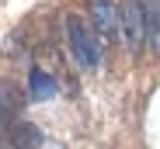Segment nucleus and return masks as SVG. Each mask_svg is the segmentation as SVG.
<instances>
[{"label": "nucleus", "mask_w": 160, "mask_h": 149, "mask_svg": "<svg viewBox=\"0 0 160 149\" xmlns=\"http://www.w3.org/2000/svg\"><path fill=\"white\" fill-rule=\"evenodd\" d=\"M18 108H21V94H18L14 83L4 80V83H0V118H7V121H11V118L18 114Z\"/></svg>", "instance_id": "423d86ee"}, {"label": "nucleus", "mask_w": 160, "mask_h": 149, "mask_svg": "<svg viewBox=\"0 0 160 149\" xmlns=\"http://www.w3.org/2000/svg\"><path fill=\"white\" fill-rule=\"evenodd\" d=\"M7 139H11V121H7V118H0V149H4Z\"/></svg>", "instance_id": "6e6552de"}, {"label": "nucleus", "mask_w": 160, "mask_h": 149, "mask_svg": "<svg viewBox=\"0 0 160 149\" xmlns=\"http://www.w3.org/2000/svg\"><path fill=\"white\" fill-rule=\"evenodd\" d=\"M146 7V35L153 42V52H160V0H143Z\"/></svg>", "instance_id": "0eeeda50"}, {"label": "nucleus", "mask_w": 160, "mask_h": 149, "mask_svg": "<svg viewBox=\"0 0 160 149\" xmlns=\"http://www.w3.org/2000/svg\"><path fill=\"white\" fill-rule=\"evenodd\" d=\"M11 146L14 149H42V132L32 121H18V125H11Z\"/></svg>", "instance_id": "20e7f679"}, {"label": "nucleus", "mask_w": 160, "mask_h": 149, "mask_svg": "<svg viewBox=\"0 0 160 149\" xmlns=\"http://www.w3.org/2000/svg\"><path fill=\"white\" fill-rule=\"evenodd\" d=\"M87 11H91V24L101 38H115L122 28V11L115 7V0H87Z\"/></svg>", "instance_id": "7ed1b4c3"}, {"label": "nucleus", "mask_w": 160, "mask_h": 149, "mask_svg": "<svg viewBox=\"0 0 160 149\" xmlns=\"http://www.w3.org/2000/svg\"><path fill=\"white\" fill-rule=\"evenodd\" d=\"M122 35H125V45L136 52V49L146 42V7L143 0H122Z\"/></svg>", "instance_id": "f03ea898"}, {"label": "nucleus", "mask_w": 160, "mask_h": 149, "mask_svg": "<svg viewBox=\"0 0 160 149\" xmlns=\"http://www.w3.org/2000/svg\"><path fill=\"white\" fill-rule=\"evenodd\" d=\"M28 87H32V101H52V97H56V90H59L56 80H52L45 69H32Z\"/></svg>", "instance_id": "39448f33"}, {"label": "nucleus", "mask_w": 160, "mask_h": 149, "mask_svg": "<svg viewBox=\"0 0 160 149\" xmlns=\"http://www.w3.org/2000/svg\"><path fill=\"white\" fill-rule=\"evenodd\" d=\"M66 38H70V52L77 56V63L84 66V69H98L101 45H98V35L84 24V17L66 14Z\"/></svg>", "instance_id": "f257e3e1"}]
</instances>
